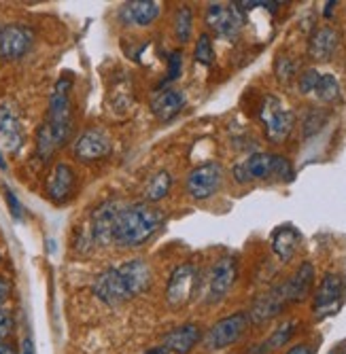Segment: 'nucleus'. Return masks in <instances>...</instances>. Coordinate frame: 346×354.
<instances>
[{"instance_id":"f257e3e1","label":"nucleus","mask_w":346,"mask_h":354,"mask_svg":"<svg viewBox=\"0 0 346 354\" xmlns=\"http://www.w3.org/2000/svg\"><path fill=\"white\" fill-rule=\"evenodd\" d=\"M164 223V214L147 204L119 206L113 221V244L123 248H138L147 244Z\"/></svg>"},{"instance_id":"f03ea898","label":"nucleus","mask_w":346,"mask_h":354,"mask_svg":"<svg viewBox=\"0 0 346 354\" xmlns=\"http://www.w3.org/2000/svg\"><path fill=\"white\" fill-rule=\"evenodd\" d=\"M234 178L240 185H246L251 180H291L293 178V166L289 159L274 153H253L244 162L234 166Z\"/></svg>"},{"instance_id":"7ed1b4c3","label":"nucleus","mask_w":346,"mask_h":354,"mask_svg":"<svg viewBox=\"0 0 346 354\" xmlns=\"http://www.w3.org/2000/svg\"><path fill=\"white\" fill-rule=\"evenodd\" d=\"M71 89H73V79L62 77L49 98V111H47V121L45 127L49 130L51 138L55 140L57 149L66 145L71 138L73 130V102H71Z\"/></svg>"},{"instance_id":"20e7f679","label":"nucleus","mask_w":346,"mask_h":354,"mask_svg":"<svg viewBox=\"0 0 346 354\" xmlns=\"http://www.w3.org/2000/svg\"><path fill=\"white\" fill-rule=\"evenodd\" d=\"M260 119L264 123V130L270 142H285L287 136L291 134L293 125H295V115L285 109L280 98L268 93L262 106H260Z\"/></svg>"},{"instance_id":"39448f33","label":"nucleus","mask_w":346,"mask_h":354,"mask_svg":"<svg viewBox=\"0 0 346 354\" xmlns=\"http://www.w3.org/2000/svg\"><path fill=\"white\" fill-rule=\"evenodd\" d=\"M200 286V270L194 263H181L176 266L166 282V306L172 310H179L187 306Z\"/></svg>"},{"instance_id":"423d86ee","label":"nucleus","mask_w":346,"mask_h":354,"mask_svg":"<svg viewBox=\"0 0 346 354\" xmlns=\"http://www.w3.org/2000/svg\"><path fill=\"white\" fill-rule=\"evenodd\" d=\"M251 327V318L246 312H236V314H230L221 320H217V323L206 331L204 335V346L208 350H226L230 346H234L236 342L242 339V335L248 331Z\"/></svg>"},{"instance_id":"0eeeda50","label":"nucleus","mask_w":346,"mask_h":354,"mask_svg":"<svg viewBox=\"0 0 346 354\" xmlns=\"http://www.w3.org/2000/svg\"><path fill=\"white\" fill-rule=\"evenodd\" d=\"M238 278V263L234 257H221L217 259L206 276V286H204V301L215 306L224 301L232 286Z\"/></svg>"},{"instance_id":"6e6552de","label":"nucleus","mask_w":346,"mask_h":354,"mask_svg":"<svg viewBox=\"0 0 346 354\" xmlns=\"http://www.w3.org/2000/svg\"><path fill=\"white\" fill-rule=\"evenodd\" d=\"M344 293H346L344 276L342 274H325L312 297V314L319 320L334 316L342 308Z\"/></svg>"},{"instance_id":"1a4fd4ad","label":"nucleus","mask_w":346,"mask_h":354,"mask_svg":"<svg viewBox=\"0 0 346 354\" xmlns=\"http://www.w3.org/2000/svg\"><path fill=\"white\" fill-rule=\"evenodd\" d=\"M221 183H224V168L221 164L217 162H206V164H200L198 168H194L187 176V193L202 202V200H208L212 198L215 193L221 189Z\"/></svg>"},{"instance_id":"9d476101","label":"nucleus","mask_w":346,"mask_h":354,"mask_svg":"<svg viewBox=\"0 0 346 354\" xmlns=\"http://www.w3.org/2000/svg\"><path fill=\"white\" fill-rule=\"evenodd\" d=\"M73 151L79 162L93 164V162H100V159L111 155L113 140L104 130H100V127H89V130H85L77 136Z\"/></svg>"},{"instance_id":"9b49d317","label":"nucleus","mask_w":346,"mask_h":354,"mask_svg":"<svg viewBox=\"0 0 346 354\" xmlns=\"http://www.w3.org/2000/svg\"><path fill=\"white\" fill-rule=\"evenodd\" d=\"M35 43V32L24 24H7L0 28V57L7 62L21 59Z\"/></svg>"},{"instance_id":"f8f14e48","label":"nucleus","mask_w":346,"mask_h":354,"mask_svg":"<svg viewBox=\"0 0 346 354\" xmlns=\"http://www.w3.org/2000/svg\"><path fill=\"white\" fill-rule=\"evenodd\" d=\"M206 24L217 37L232 41L238 37V32L242 28V13L238 11V7L234 3L232 5L212 3L206 9Z\"/></svg>"},{"instance_id":"ddd939ff","label":"nucleus","mask_w":346,"mask_h":354,"mask_svg":"<svg viewBox=\"0 0 346 354\" xmlns=\"http://www.w3.org/2000/svg\"><path fill=\"white\" fill-rule=\"evenodd\" d=\"M117 272L121 276V282H123V288L125 293H128L130 299L147 293L151 284H153V270L147 261L143 259H130L121 266H117Z\"/></svg>"},{"instance_id":"4468645a","label":"nucleus","mask_w":346,"mask_h":354,"mask_svg":"<svg viewBox=\"0 0 346 354\" xmlns=\"http://www.w3.org/2000/svg\"><path fill=\"white\" fill-rule=\"evenodd\" d=\"M287 306L289 304H287L285 293H282V284H276L270 288V291L262 293L253 301V306H251V310L246 314L251 318V325H264V323H268V320H272L278 314L285 312Z\"/></svg>"},{"instance_id":"2eb2a0df","label":"nucleus","mask_w":346,"mask_h":354,"mask_svg":"<svg viewBox=\"0 0 346 354\" xmlns=\"http://www.w3.org/2000/svg\"><path fill=\"white\" fill-rule=\"evenodd\" d=\"M91 291L109 308H117V306H121L125 301H130L128 293H125V288H123V282H121V276H119L117 268H107L104 272H100L96 276V280H93Z\"/></svg>"},{"instance_id":"dca6fc26","label":"nucleus","mask_w":346,"mask_h":354,"mask_svg":"<svg viewBox=\"0 0 346 354\" xmlns=\"http://www.w3.org/2000/svg\"><path fill=\"white\" fill-rule=\"evenodd\" d=\"M77 189V172L73 166L60 162L53 166V170L47 176V196L55 204H64L75 196Z\"/></svg>"},{"instance_id":"f3484780","label":"nucleus","mask_w":346,"mask_h":354,"mask_svg":"<svg viewBox=\"0 0 346 354\" xmlns=\"http://www.w3.org/2000/svg\"><path fill=\"white\" fill-rule=\"evenodd\" d=\"M202 339V329L196 323H183L162 337V348L170 354H190Z\"/></svg>"},{"instance_id":"a211bd4d","label":"nucleus","mask_w":346,"mask_h":354,"mask_svg":"<svg viewBox=\"0 0 346 354\" xmlns=\"http://www.w3.org/2000/svg\"><path fill=\"white\" fill-rule=\"evenodd\" d=\"M117 202H104L91 212L89 221V238L93 244H113V221L117 214Z\"/></svg>"},{"instance_id":"6ab92c4d","label":"nucleus","mask_w":346,"mask_h":354,"mask_svg":"<svg viewBox=\"0 0 346 354\" xmlns=\"http://www.w3.org/2000/svg\"><path fill=\"white\" fill-rule=\"evenodd\" d=\"M0 145L11 153L24 147L21 119L11 104H0Z\"/></svg>"},{"instance_id":"aec40b11","label":"nucleus","mask_w":346,"mask_h":354,"mask_svg":"<svg viewBox=\"0 0 346 354\" xmlns=\"http://www.w3.org/2000/svg\"><path fill=\"white\" fill-rule=\"evenodd\" d=\"M340 43L338 30L331 26H321L310 35L308 39V55L314 62H329L331 55L336 53Z\"/></svg>"},{"instance_id":"412c9836","label":"nucleus","mask_w":346,"mask_h":354,"mask_svg":"<svg viewBox=\"0 0 346 354\" xmlns=\"http://www.w3.org/2000/svg\"><path fill=\"white\" fill-rule=\"evenodd\" d=\"M280 284H282V293H285V297H287V304L304 301L312 293V284H314V268H312V263L304 261L289 280L280 282Z\"/></svg>"},{"instance_id":"4be33fe9","label":"nucleus","mask_w":346,"mask_h":354,"mask_svg":"<svg viewBox=\"0 0 346 354\" xmlns=\"http://www.w3.org/2000/svg\"><path fill=\"white\" fill-rule=\"evenodd\" d=\"M270 242H272L274 254L280 261H291L302 246V234L298 227H293V225L287 223V225H280V227H276L272 232Z\"/></svg>"},{"instance_id":"5701e85b","label":"nucleus","mask_w":346,"mask_h":354,"mask_svg":"<svg viewBox=\"0 0 346 354\" xmlns=\"http://www.w3.org/2000/svg\"><path fill=\"white\" fill-rule=\"evenodd\" d=\"M162 13L160 3L155 0H132V3H125L119 11L121 19L125 24H132V26H151L157 17Z\"/></svg>"},{"instance_id":"b1692460","label":"nucleus","mask_w":346,"mask_h":354,"mask_svg":"<svg viewBox=\"0 0 346 354\" xmlns=\"http://www.w3.org/2000/svg\"><path fill=\"white\" fill-rule=\"evenodd\" d=\"M185 106V93L181 89H162L153 95L151 111L160 121H168L176 117Z\"/></svg>"},{"instance_id":"393cba45","label":"nucleus","mask_w":346,"mask_h":354,"mask_svg":"<svg viewBox=\"0 0 346 354\" xmlns=\"http://www.w3.org/2000/svg\"><path fill=\"white\" fill-rule=\"evenodd\" d=\"M172 189V176L168 170H160V172H155L147 185H145V200L147 202H160L164 200L168 193Z\"/></svg>"},{"instance_id":"a878e982","label":"nucleus","mask_w":346,"mask_h":354,"mask_svg":"<svg viewBox=\"0 0 346 354\" xmlns=\"http://www.w3.org/2000/svg\"><path fill=\"white\" fill-rule=\"evenodd\" d=\"M295 329H298V320H285V323H280L266 342H262V346L266 348L268 354H272L274 350L282 348L285 344L291 342V337L295 335Z\"/></svg>"},{"instance_id":"bb28decb","label":"nucleus","mask_w":346,"mask_h":354,"mask_svg":"<svg viewBox=\"0 0 346 354\" xmlns=\"http://www.w3.org/2000/svg\"><path fill=\"white\" fill-rule=\"evenodd\" d=\"M340 83L334 75H321L317 87H314V95L323 102V104H334L340 100Z\"/></svg>"},{"instance_id":"cd10ccee","label":"nucleus","mask_w":346,"mask_h":354,"mask_svg":"<svg viewBox=\"0 0 346 354\" xmlns=\"http://www.w3.org/2000/svg\"><path fill=\"white\" fill-rule=\"evenodd\" d=\"M194 30V13L190 7H181L174 15V37L179 43H187L192 39Z\"/></svg>"},{"instance_id":"c85d7f7f","label":"nucleus","mask_w":346,"mask_h":354,"mask_svg":"<svg viewBox=\"0 0 346 354\" xmlns=\"http://www.w3.org/2000/svg\"><path fill=\"white\" fill-rule=\"evenodd\" d=\"M274 71H276L278 81H280L282 85H287V83H291V81L295 79V75H298V64H295V59H293L291 55L280 53V55L276 57Z\"/></svg>"},{"instance_id":"c756f323","label":"nucleus","mask_w":346,"mask_h":354,"mask_svg":"<svg viewBox=\"0 0 346 354\" xmlns=\"http://www.w3.org/2000/svg\"><path fill=\"white\" fill-rule=\"evenodd\" d=\"M194 57L202 66H210L215 62V47H212V39L208 35H200L196 49H194Z\"/></svg>"},{"instance_id":"7c9ffc66","label":"nucleus","mask_w":346,"mask_h":354,"mask_svg":"<svg viewBox=\"0 0 346 354\" xmlns=\"http://www.w3.org/2000/svg\"><path fill=\"white\" fill-rule=\"evenodd\" d=\"M325 121H327V115L323 111H310L308 117L304 119V136L317 134L321 127L325 125Z\"/></svg>"},{"instance_id":"2f4dec72","label":"nucleus","mask_w":346,"mask_h":354,"mask_svg":"<svg viewBox=\"0 0 346 354\" xmlns=\"http://www.w3.org/2000/svg\"><path fill=\"white\" fill-rule=\"evenodd\" d=\"M319 79H321V73H319V71H314V68H308V71L300 73V77H298V87H300V91H302V93H314V87H317Z\"/></svg>"},{"instance_id":"473e14b6","label":"nucleus","mask_w":346,"mask_h":354,"mask_svg":"<svg viewBox=\"0 0 346 354\" xmlns=\"http://www.w3.org/2000/svg\"><path fill=\"white\" fill-rule=\"evenodd\" d=\"M15 329V318L13 312L7 308H0V342H7Z\"/></svg>"},{"instance_id":"72a5a7b5","label":"nucleus","mask_w":346,"mask_h":354,"mask_svg":"<svg viewBox=\"0 0 346 354\" xmlns=\"http://www.w3.org/2000/svg\"><path fill=\"white\" fill-rule=\"evenodd\" d=\"M183 73V53L181 51H172L168 55V75L166 81H176Z\"/></svg>"},{"instance_id":"f704fd0d","label":"nucleus","mask_w":346,"mask_h":354,"mask_svg":"<svg viewBox=\"0 0 346 354\" xmlns=\"http://www.w3.org/2000/svg\"><path fill=\"white\" fill-rule=\"evenodd\" d=\"M5 198H7L11 216H13L15 221H21V218H24V206H21V202L17 200V196H15V193H13L9 187H5Z\"/></svg>"},{"instance_id":"c9c22d12","label":"nucleus","mask_w":346,"mask_h":354,"mask_svg":"<svg viewBox=\"0 0 346 354\" xmlns=\"http://www.w3.org/2000/svg\"><path fill=\"white\" fill-rule=\"evenodd\" d=\"M11 280L7 278V276H0V308H3V304L9 299V295H11Z\"/></svg>"},{"instance_id":"e433bc0d","label":"nucleus","mask_w":346,"mask_h":354,"mask_svg":"<svg viewBox=\"0 0 346 354\" xmlns=\"http://www.w3.org/2000/svg\"><path fill=\"white\" fill-rule=\"evenodd\" d=\"M314 352H317V348H314L312 344H295L285 354H314Z\"/></svg>"},{"instance_id":"4c0bfd02","label":"nucleus","mask_w":346,"mask_h":354,"mask_svg":"<svg viewBox=\"0 0 346 354\" xmlns=\"http://www.w3.org/2000/svg\"><path fill=\"white\" fill-rule=\"evenodd\" d=\"M17 354H37V348H35L33 337H24L21 339V346H19V352Z\"/></svg>"},{"instance_id":"58836bf2","label":"nucleus","mask_w":346,"mask_h":354,"mask_svg":"<svg viewBox=\"0 0 346 354\" xmlns=\"http://www.w3.org/2000/svg\"><path fill=\"white\" fill-rule=\"evenodd\" d=\"M0 354H17V350L9 342H0Z\"/></svg>"},{"instance_id":"ea45409f","label":"nucleus","mask_w":346,"mask_h":354,"mask_svg":"<svg viewBox=\"0 0 346 354\" xmlns=\"http://www.w3.org/2000/svg\"><path fill=\"white\" fill-rule=\"evenodd\" d=\"M246 354H268V352H266V348H264L262 344H255V346H251V348L246 350Z\"/></svg>"},{"instance_id":"a19ab883","label":"nucleus","mask_w":346,"mask_h":354,"mask_svg":"<svg viewBox=\"0 0 346 354\" xmlns=\"http://www.w3.org/2000/svg\"><path fill=\"white\" fill-rule=\"evenodd\" d=\"M145 354H170V352H168V350H164V348L160 346V348H151V350H147Z\"/></svg>"},{"instance_id":"79ce46f5","label":"nucleus","mask_w":346,"mask_h":354,"mask_svg":"<svg viewBox=\"0 0 346 354\" xmlns=\"http://www.w3.org/2000/svg\"><path fill=\"white\" fill-rule=\"evenodd\" d=\"M329 354H346V346H338V348H334Z\"/></svg>"},{"instance_id":"37998d69","label":"nucleus","mask_w":346,"mask_h":354,"mask_svg":"<svg viewBox=\"0 0 346 354\" xmlns=\"http://www.w3.org/2000/svg\"><path fill=\"white\" fill-rule=\"evenodd\" d=\"M334 7H336V3H327V9H325V17H329V15H331Z\"/></svg>"},{"instance_id":"c03bdc74","label":"nucleus","mask_w":346,"mask_h":354,"mask_svg":"<svg viewBox=\"0 0 346 354\" xmlns=\"http://www.w3.org/2000/svg\"><path fill=\"white\" fill-rule=\"evenodd\" d=\"M0 168H3V170H7V162H5V157H3V153H0Z\"/></svg>"}]
</instances>
